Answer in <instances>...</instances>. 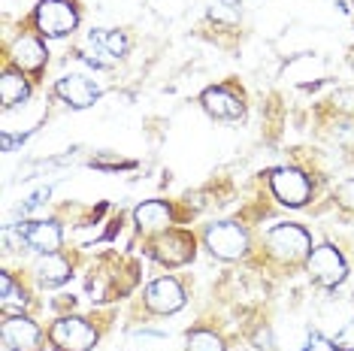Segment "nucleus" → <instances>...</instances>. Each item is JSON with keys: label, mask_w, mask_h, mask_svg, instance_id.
I'll return each instance as SVG.
<instances>
[{"label": "nucleus", "mask_w": 354, "mask_h": 351, "mask_svg": "<svg viewBox=\"0 0 354 351\" xmlns=\"http://www.w3.org/2000/svg\"><path fill=\"white\" fill-rule=\"evenodd\" d=\"M19 236L28 249L39 254H55L61 249V227L55 221H25L19 225Z\"/></svg>", "instance_id": "9d476101"}, {"label": "nucleus", "mask_w": 354, "mask_h": 351, "mask_svg": "<svg viewBox=\"0 0 354 351\" xmlns=\"http://www.w3.org/2000/svg\"><path fill=\"white\" fill-rule=\"evenodd\" d=\"M12 61H15V67L19 70H43V64H46V49H43V43L34 37H21V39H15V46H12Z\"/></svg>", "instance_id": "2eb2a0df"}, {"label": "nucleus", "mask_w": 354, "mask_h": 351, "mask_svg": "<svg viewBox=\"0 0 354 351\" xmlns=\"http://www.w3.org/2000/svg\"><path fill=\"white\" fill-rule=\"evenodd\" d=\"M151 254L167 267H179V263H188L194 258V239L188 234H179V230H167V236H160L151 245Z\"/></svg>", "instance_id": "9b49d317"}, {"label": "nucleus", "mask_w": 354, "mask_h": 351, "mask_svg": "<svg viewBox=\"0 0 354 351\" xmlns=\"http://www.w3.org/2000/svg\"><path fill=\"white\" fill-rule=\"evenodd\" d=\"M55 91H58V97L64 103H70L73 109H85V106H91V103L100 97V88L94 85L88 76H79V73H70V76L58 79Z\"/></svg>", "instance_id": "f8f14e48"}, {"label": "nucleus", "mask_w": 354, "mask_h": 351, "mask_svg": "<svg viewBox=\"0 0 354 351\" xmlns=\"http://www.w3.org/2000/svg\"><path fill=\"white\" fill-rule=\"evenodd\" d=\"M146 306L151 309V312H158V315H173V312H179V309L185 306V291H182V285L176 282V278H170V276H164V278H158V282H151L149 291H146Z\"/></svg>", "instance_id": "0eeeda50"}, {"label": "nucleus", "mask_w": 354, "mask_h": 351, "mask_svg": "<svg viewBox=\"0 0 354 351\" xmlns=\"http://www.w3.org/2000/svg\"><path fill=\"white\" fill-rule=\"evenodd\" d=\"M206 245H209V252H212L215 258L239 260L245 254V249H248V236H245V230L239 225L224 221V225H212L206 230Z\"/></svg>", "instance_id": "7ed1b4c3"}, {"label": "nucleus", "mask_w": 354, "mask_h": 351, "mask_svg": "<svg viewBox=\"0 0 354 351\" xmlns=\"http://www.w3.org/2000/svg\"><path fill=\"white\" fill-rule=\"evenodd\" d=\"M3 345L10 351H39V327L25 315H10L3 321Z\"/></svg>", "instance_id": "1a4fd4ad"}, {"label": "nucleus", "mask_w": 354, "mask_h": 351, "mask_svg": "<svg viewBox=\"0 0 354 351\" xmlns=\"http://www.w3.org/2000/svg\"><path fill=\"white\" fill-rule=\"evenodd\" d=\"M188 351H224L221 339L209 330H197L188 336Z\"/></svg>", "instance_id": "6ab92c4d"}, {"label": "nucleus", "mask_w": 354, "mask_h": 351, "mask_svg": "<svg viewBox=\"0 0 354 351\" xmlns=\"http://www.w3.org/2000/svg\"><path fill=\"white\" fill-rule=\"evenodd\" d=\"M52 342L58 345V351H91L97 333L82 318H61L52 327Z\"/></svg>", "instance_id": "423d86ee"}, {"label": "nucleus", "mask_w": 354, "mask_h": 351, "mask_svg": "<svg viewBox=\"0 0 354 351\" xmlns=\"http://www.w3.org/2000/svg\"><path fill=\"white\" fill-rule=\"evenodd\" d=\"M336 200H339L345 209H351V212H354V179L342 182V185L336 188Z\"/></svg>", "instance_id": "5701e85b"}, {"label": "nucleus", "mask_w": 354, "mask_h": 351, "mask_svg": "<svg viewBox=\"0 0 354 351\" xmlns=\"http://www.w3.org/2000/svg\"><path fill=\"white\" fill-rule=\"evenodd\" d=\"M270 185H272V194H276L285 206H303L312 194L309 179H306L300 170H276L270 179Z\"/></svg>", "instance_id": "6e6552de"}, {"label": "nucleus", "mask_w": 354, "mask_h": 351, "mask_svg": "<svg viewBox=\"0 0 354 351\" xmlns=\"http://www.w3.org/2000/svg\"><path fill=\"white\" fill-rule=\"evenodd\" d=\"M79 15L76 6L70 0H43L37 6V28L46 37H67L70 30H76Z\"/></svg>", "instance_id": "f03ea898"}, {"label": "nucleus", "mask_w": 354, "mask_h": 351, "mask_svg": "<svg viewBox=\"0 0 354 351\" xmlns=\"http://www.w3.org/2000/svg\"><path fill=\"white\" fill-rule=\"evenodd\" d=\"M164 336L160 333H142V336H133V351H164Z\"/></svg>", "instance_id": "412c9836"}, {"label": "nucleus", "mask_w": 354, "mask_h": 351, "mask_svg": "<svg viewBox=\"0 0 354 351\" xmlns=\"http://www.w3.org/2000/svg\"><path fill=\"white\" fill-rule=\"evenodd\" d=\"M333 345H336V351H354V318L345 324V330L339 336L333 339Z\"/></svg>", "instance_id": "4be33fe9"}, {"label": "nucleus", "mask_w": 354, "mask_h": 351, "mask_svg": "<svg viewBox=\"0 0 354 351\" xmlns=\"http://www.w3.org/2000/svg\"><path fill=\"white\" fill-rule=\"evenodd\" d=\"M0 294H3V300H0V309H3L6 315L15 312V315H21V309H25V294H21L19 288L12 285V278L6 276V273H0Z\"/></svg>", "instance_id": "a211bd4d"}, {"label": "nucleus", "mask_w": 354, "mask_h": 351, "mask_svg": "<svg viewBox=\"0 0 354 351\" xmlns=\"http://www.w3.org/2000/svg\"><path fill=\"white\" fill-rule=\"evenodd\" d=\"M127 39L122 30H91L82 46V58L94 67H112L124 58Z\"/></svg>", "instance_id": "f257e3e1"}, {"label": "nucleus", "mask_w": 354, "mask_h": 351, "mask_svg": "<svg viewBox=\"0 0 354 351\" xmlns=\"http://www.w3.org/2000/svg\"><path fill=\"white\" fill-rule=\"evenodd\" d=\"M133 218H136V227H140L142 234H155V230H167V227H170L173 212H170V206H167V203L149 200V203L136 206Z\"/></svg>", "instance_id": "4468645a"}, {"label": "nucleus", "mask_w": 354, "mask_h": 351, "mask_svg": "<svg viewBox=\"0 0 354 351\" xmlns=\"http://www.w3.org/2000/svg\"><path fill=\"white\" fill-rule=\"evenodd\" d=\"M306 351H336V345L321 336V333H312L309 342H306Z\"/></svg>", "instance_id": "b1692460"}, {"label": "nucleus", "mask_w": 354, "mask_h": 351, "mask_svg": "<svg viewBox=\"0 0 354 351\" xmlns=\"http://www.w3.org/2000/svg\"><path fill=\"white\" fill-rule=\"evenodd\" d=\"M37 278L46 285V288H55V285H64L70 278V263L61 258L58 252L55 254H43L37 263Z\"/></svg>", "instance_id": "dca6fc26"}, {"label": "nucleus", "mask_w": 354, "mask_h": 351, "mask_svg": "<svg viewBox=\"0 0 354 351\" xmlns=\"http://www.w3.org/2000/svg\"><path fill=\"white\" fill-rule=\"evenodd\" d=\"M267 245H270V252L281 260H300V258L309 254L312 239L303 227H297V225H279L267 234Z\"/></svg>", "instance_id": "20e7f679"}, {"label": "nucleus", "mask_w": 354, "mask_h": 351, "mask_svg": "<svg viewBox=\"0 0 354 351\" xmlns=\"http://www.w3.org/2000/svg\"><path fill=\"white\" fill-rule=\"evenodd\" d=\"M209 15L218 21H227V25H233V21H239V6L236 0H215L212 10H209Z\"/></svg>", "instance_id": "aec40b11"}, {"label": "nucleus", "mask_w": 354, "mask_h": 351, "mask_svg": "<svg viewBox=\"0 0 354 351\" xmlns=\"http://www.w3.org/2000/svg\"><path fill=\"white\" fill-rule=\"evenodd\" d=\"M0 97H3V106L12 109L19 106V103H25L30 97V88L25 82V76L21 73H3V79H0Z\"/></svg>", "instance_id": "f3484780"}, {"label": "nucleus", "mask_w": 354, "mask_h": 351, "mask_svg": "<svg viewBox=\"0 0 354 351\" xmlns=\"http://www.w3.org/2000/svg\"><path fill=\"white\" fill-rule=\"evenodd\" d=\"M203 109L212 118H224V122H236L243 118V103H239L236 94H230L227 88H209L203 91Z\"/></svg>", "instance_id": "ddd939ff"}, {"label": "nucleus", "mask_w": 354, "mask_h": 351, "mask_svg": "<svg viewBox=\"0 0 354 351\" xmlns=\"http://www.w3.org/2000/svg\"><path fill=\"white\" fill-rule=\"evenodd\" d=\"M309 273L315 278L318 285H324V288H336V285L345 282V260L342 254L333 249V245H318V249H312L309 254Z\"/></svg>", "instance_id": "39448f33"}]
</instances>
